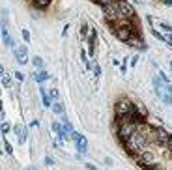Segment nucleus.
<instances>
[{
    "mask_svg": "<svg viewBox=\"0 0 172 170\" xmlns=\"http://www.w3.org/2000/svg\"><path fill=\"white\" fill-rule=\"evenodd\" d=\"M137 110V105L133 101H129L127 97H122V99L116 101V114H131Z\"/></svg>",
    "mask_w": 172,
    "mask_h": 170,
    "instance_id": "nucleus-1",
    "label": "nucleus"
},
{
    "mask_svg": "<svg viewBox=\"0 0 172 170\" xmlns=\"http://www.w3.org/2000/svg\"><path fill=\"white\" fill-rule=\"evenodd\" d=\"M148 21L151 23V26L155 25V30H157V32H161L163 36L172 34V26H170V25H167V23H165V21H161V19H157V17H148Z\"/></svg>",
    "mask_w": 172,
    "mask_h": 170,
    "instance_id": "nucleus-2",
    "label": "nucleus"
},
{
    "mask_svg": "<svg viewBox=\"0 0 172 170\" xmlns=\"http://www.w3.org/2000/svg\"><path fill=\"white\" fill-rule=\"evenodd\" d=\"M71 138H73L75 144H77V152L79 153H86L88 152V142H86V138L82 135H79L77 131H73V133H71Z\"/></svg>",
    "mask_w": 172,
    "mask_h": 170,
    "instance_id": "nucleus-3",
    "label": "nucleus"
},
{
    "mask_svg": "<svg viewBox=\"0 0 172 170\" xmlns=\"http://www.w3.org/2000/svg\"><path fill=\"white\" fill-rule=\"evenodd\" d=\"M13 133L17 135L19 142H25V140H26V129L23 127V125H15V127H13Z\"/></svg>",
    "mask_w": 172,
    "mask_h": 170,
    "instance_id": "nucleus-4",
    "label": "nucleus"
},
{
    "mask_svg": "<svg viewBox=\"0 0 172 170\" xmlns=\"http://www.w3.org/2000/svg\"><path fill=\"white\" fill-rule=\"evenodd\" d=\"M34 77H36V81L41 84L43 81H47V79H49V73H47L45 69H39V71H36V73H34Z\"/></svg>",
    "mask_w": 172,
    "mask_h": 170,
    "instance_id": "nucleus-5",
    "label": "nucleus"
},
{
    "mask_svg": "<svg viewBox=\"0 0 172 170\" xmlns=\"http://www.w3.org/2000/svg\"><path fill=\"white\" fill-rule=\"evenodd\" d=\"M53 112H56V114H64V107H62V103L60 101H56V103H53Z\"/></svg>",
    "mask_w": 172,
    "mask_h": 170,
    "instance_id": "nucleus-6",
    "label": "nucleus"
},
{
    "mask_svg": "<svg viewBox=\"0 0 172 170\" xmlns=\"http://www.w3.org/2000/svg\"><path fill=\"white\" fill-rule=\"evenodd\" d=\"M2 84H4V86H10V84H11V79H10V75H8L4 69H2Z\"/></svg>",
    "mask_w": 172,
    "mask_h": 170,
    "instance_id": "nucleus-7",
    "label": "nucleus"
},
{
    "mask_svg": "<svg viewBox=\"0 0 172 170\" xmlns=\"http://www.w3.org/2000/svg\"><path fill=\"white\" fill-rule=\"evenodd\" d=\"M32 64H34L36 68H39V69L43 68V60H41L39 56H34V58H32Z\"/></svg>",
    "mask_w": 172,
    "mask_h": 170,
    "instance_id": "nucleus-8",
    "label": "nucleus"
},
{
    "mask_svg": "<svg viewBox=\"0 0 172 170\" xmlns=\"http://www.w3.org/2000/svg\"><path fill=\"white\" fill-rule=\"evenodd\" d=\"M90 32H92V30L88 28V25H82V26H81V36H82V38H88Z\"/></svg>",
    "mask_w": 172,
    "mask_h": 170,
    "instance_id": "nucleus-9",
    "label": "nucleus"
},
{
    "mask_svg": "<svg viewBox=\"0 0 172 170\" xmlns=\"http://www.w3.org/2000/svg\"><path fill=\"white\" fill-rule=\"evenodd\" d=\"M17 54H23V56H26V53H28V49H26V45H19V49L15 51Z\"/></svg>",
    "mask_w": 172,
    "mask_h": 170,
    "instance_id": "nucleus-10",
    "label": "nucleus"
},
{
    "mask_svg": "<svg viewBox=\"0 0 172 170\" xmlns=\"http://www.w3.org/2000/svg\"><path fill=\"white\" fill-rule=\"evenodd\" d=\"M49 2H51V0H34V4H36L38 8H45Z\"/></svg>",
    "mask_w": 172,
    "mask_h": 170,
    "instance_id": "nucleus-11",
    "label": "nucleus"
},
{
    "mask_svg": "<svg viewBox=\"0 0 172 170\" xmlns=\"http://www.w3.org/2000/svg\"><path fill=\"white\" fill-rule=\"evenodd\" d=\"M49 96L53 97V99H58L60 94H58V90H56V88H51V90H49Z\"/></svg>",
    "mask_w": 172,
    "mask_h": 170,
    "instance_id": "nucleus-12",
    "label": "nucleus"
},
{
    "mask_svg": "<svg viewBox=\"0 0 172 170\" xmlns=\"http://www.w3.org/2000/svg\"><path fill=\"white\" fill-rule=\"evenodd\" d=\"M4 43H6V47H11V49H13L15 47V43H13V39L10 38V36H8V38H4Z\"/></svg>",
    "mask_w": 172,
    "mask_h": 170,
    "instance_id": "nucleus-13",
    "label": "nucleus"
},
{
    "mask_svg": "<svg viewBox=\"0 0 172 170\" xmlns=\"http://www.w3.org/2000/svg\"><path fill=\"white\" fill-rule=\"evenodd\" d=\"M15 54H17V53H15ZM17 62H19V64H26V62H28V58L23 56V54H17Z\"/></svg>",
    "mask_w": 172,
    "mask_h": 170,
    "instance_id": "nucleus-14",
    "label": "nucleus"
},
{
    "mask_svg": "<svg viewBox=\"0 0 172 170\" xmlns=\"http://www.w3.org/2000/svg\"><path fill=\"white\" fill-rule=\"evenodd\" d=\"M6 133H10V124L4 122V124H2V135H6Z\"/></svg>",
    "mask_w": 172,
    "mask_h": 170,
    "instance_id": "nucleus-15",
    "label": "nucleus"
},
{
    "mask_svg": "<svg viewBox=\"0 0 172 170\" xmlns=\"http://www.w3.org/2000/svg\"><path fill=\"white\" fill-rule=\"evenodd\" d=\"M94 75H95V77H99V75H101V69H99L97 64H94Z\"/></svg>",
    "mask_w": 172,
    "mask_h": 170,
    "instance_id": "nucleus-16",
    "label": "nucleus"
},
{
    "mask_svg": "<svg viewBox=\"0 0 172 170\" xmlns=\"http://www.w3.org/2000/svg\"><path fill=\"white\" fill-rule=\"evenodd\" d=\"M4 146H6V152H8V153H13V148H11L10 142H4Z\"/></svg>",
    "mask_w": 172,
    "mask_h": 170,
    "instance_id": "nucleus-17",
    "label": "nucleus"
},
{
    "mask_svg": "<svg viewBox=\"0 0 172 170\" xmlns=\"http://www.w3.org/2000/svg\"><path fill=\"white\" fill-rule=\"evenodd\" d=\"M23 38H25V41H30V32L28 30H23Z\"/></svg>",
    "mask_w": 172,
    "mask_h": 170,
    "instance_id": "nucleus-18",
    "label": "nucleus"
},
{
    "mask_svg": "<svg viewBox=\"0 0 172 170\" xmlns=\"http://www.w3.org/2000/svg\"><path fill=\"white\" fill-rule=\"evenodd\" d=\"M15 79H17V81H23V79H25V75H23L21 71H15Z\"/></svg>",
    "mask_w": 172,
    "mask_h": 170,
    "instance_id": "nucleus-19",
    "label": "nucleus"
},
{
    "mask_svg": "<svg viewBox=\"0 0 172 170\" xmlns=\"http://www.w3.org/2000/svg\"><path fill=\"white\" fill-rule=\"evenodd\" d=\"M53 129L56 133H60V131H62V125H60V124H53Z\"/></svg>",
    "mask_w": 172,
    "mask_h": 170,
    "instance_id": "nucleus-20",
    "label": "nucleus"
},
{
    "mask_svg": "<svg viewBox=\"0 0 172 170\" xmlns=\"http://www.w3.org/2000/svg\"><path fill=\"white\" fill-rule=\"evenodd\" d=\"M53 163H54V161L51 159V157H45V165H47V167H51V165H53Z\"/></svg>",
    "mask_w": 172,
    "mask_h": 170,
    "instance_id": "nucleus-21",
    "label": "nucleus"
},
{
    "mask_svg": "<svg viewBox=\"0 0 172 170\" xmlns=\"http://www.w3.org/2000/svg\"><path fill=\"white\" fill-rule=\"evenodd\" d=\"M86 168H88V170H99L97 167H94V165H90V163H88V165H86Z\"/></svg>",
    "mask_w": 172,
    "mask_h": 170,
    "instance_id": "nucleus-22",
    "label": "nucleus"
},
{
    "mask_svg": "<svg viewBox=\"0 0 172 170\" xmlns=\"http://www.w3.org/2000/svg\"><path fill=\"white\" fill-rule=\"evenodd\" d=\"M167 92H169L170 96H172V84H170V82H169V84H167Z\"/></svg>",
    "mask_w": 172,
    "mask_h": 170,
    "instance_id": "nucleus-23",
    "label": "nucleus"
},
{
    "mask_svg": "<svg viewBox=\"0 0 172 170\" xmlns=\"http://www.w3.org/2000/svg\"><path fill=\"white\" fill-rule=\"evenodd\" d=\"M161 2H163V4H167V6H170V4H172V0H161Z\"/></svg>",
    "mask_w": 172,
    "mask_h": 170,
    "instance_id": "nucleus-24",
    "label": "nucleus"
},
{
    "mask_svg": "<svg viewBox=\"0 0 172 170\" xmlns=\"http://www.w3.org/2000/svg\"><path fill=\"white\" fill-rule=\"evenodd\" d=\"M26 170H38V168H36V167H28V168H26Z\"/></svg>",
    "mask_w": 172,
    "mask_h": 170,
    "instance_id": "nucleus-25",
    "label": "nucleus"
}]
</instances>
